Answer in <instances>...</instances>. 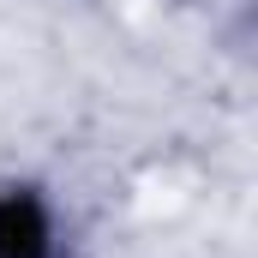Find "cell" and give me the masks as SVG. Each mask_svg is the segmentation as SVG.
<instances>
[{
	"label": "cell",
	"mask_w": 258,
	"mask_h": 258,
	"mask_svg": "<svg viewBox=\"0 0 258 258\" xmlns=\"http://www.w3.org/2000/svg\"><path fill=\"white\" fill-rule=\"evenodd\" d=\"M0 258H48V222L30 198H0Z\"/></svg>",
	"instance_id": "obj_1"
}]
</instances>
